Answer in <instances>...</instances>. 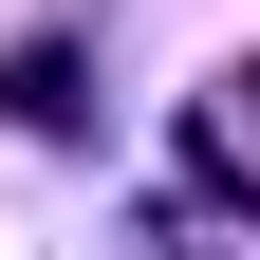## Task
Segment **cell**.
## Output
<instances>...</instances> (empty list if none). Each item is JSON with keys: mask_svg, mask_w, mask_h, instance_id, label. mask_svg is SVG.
I'll use <instances>...</instances> for the list:
<instances>
[{"mask_svg": "<svg viewBox=\"0 0 260 260\" xmlns=\"http://www.w3.org/2000/svg\"><path fill=\"white\" fill-rule=\"evenodd\" d=\"M186 168L260 205V56H242V75H205V112H186Z\"/></svg>", "mask_w": 260, "mask_h": 260, "instance_id": "6da1fadb", "label": "cell"}]
</instances>
